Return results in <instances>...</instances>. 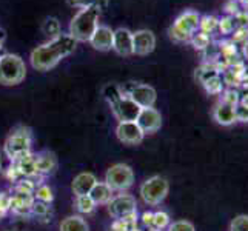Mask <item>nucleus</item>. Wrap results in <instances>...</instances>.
Segmentation results:
<instances>
[{"label":"nucleus","mask_w":248,"mask_h":231,"mask_svg":"<svg viewBox=\"0 0 248 231\" xmlns=\"http://www.w3.org/2000/svg\"><path fill=\"white\" fill-rule=\"evenodd\" d=\"M78 42L70 34H61L56 39L48 40L46 44L37 46L31 53V65L37 71H49L65 57L74 53Z\"/></svg>","instance_id":"nucleus-1"},{"label":"nucleus","mask_w":248,"mask_h":231,"mask_svg":"<svg viewBox=\"0 0 248 231\" xmlns=\"http://www.w3.org/2000/svg\"><path fill=\"white\" fill-rule=\"evenodd\" d=\"M99 15L100 10L96 6L82 8L79 13L73 17L70 23V36L78 42H90L93 32L96 31L99 25Z\"/></svg>","instance_id":"nucleus-2"},{"label":"nucleus","mask_w":248,"mask_h":231,"mask_svg":"<svg viewBox=\"0 0 248 231\" xmlns=\"http://www.w3.org/2000/svg\"><path fill=\"white\" fill-rule=\"evenodd\" d=\"M27 66L20 56L5 53L0 57V83L5 87H14L25 80Z\"/></svg>","instance_id":"nucleus-3"},{"label":"nucleus","mask_w":248,"mask_h":231,"mask_svg":"<svg viewBox=\"0 0 248 231\" xmlns=\"http://www.w3.org/2000/svg\"><path fill=\"white\" fill-rule=\"evenodd\" d=\"M170 191V184L165 177L162 176H153L147 179L140 185V198L147 205H159L160 202H164L165 198L168 196Z\"/></svg>","instance_id":"nucleus-4"},{"label":"nucleus","mask_w":248,"mask_h":231,"mask_svg":"<svg viewBox=\"0 0 248 231\" xmlns=\"http://www.w3.org/2000/svg\"><path fill=\"white\" fill-rule=\"evenodd\" d=\"M31 148V133L28 128H17L5 142V153L11 160H17L30 154Z\"/></svg>","instance_id":"nucleus-5"},{"label":"nucleus","mask_w":248,"mask_h":231,"mask_svg":"<svg viewBox=\"0 0 248 231\" xmlns=\"http://www.w3.org/2000/svg\"><path fill=\"white\" fill-rule=\"evenodd\" d=\"M105 184L113 191H125L134 184V173L130 165L116 164L109 167L105 174Z\"/></svg>","instance_id":"nucleus-6"},{"label":"nucleus","mask_w":248,"mask_h":231,"mask_svg":"<svg viewBox=\"0 0 248 231\" xmlns=\"http://www.w3.org/2000/svg\"><path fill=\"white\" fill-rule=\"evenodd\" d=\"M108 211L109 215L116 219H125L136 215V199L131 194H119L114 196L108 203Z\"/></svg>","instance_id":"nucleus-7"},{"label":"nucleus","mask_w":248,"mask_h":231,"mask_svg":"<svg viewBox=\"0 0 248 231\" xmlns=\"http://www.w3.org/2000/svg\"><path fill=\"white\" fill-rule=\"evenodd\" d=\"M109 107H111V111H113L114 117L119 122H136L139 117L140 109H142L136 102H133L126 96L121 97Z\"/></svg>","instance_id":"nucleus-8"},{"label":"nucleus","mask_w":248,"mask_h":231,"mask_svg":"<svg viewBox=\"0 0 248 231\" xmlns=\"http://www.w3.org/2000/svg\"><path fill=\"white\" fill-rule=\"evenodd\" d=\"M156 48V36L150 30H139L133 32V54L148 56Z\"/></svg>","instance_id":"nucleus-9"},{"label":"nucleus","mask_w":248,"mask_h":231,"mask_svg":"<svg viewBox=\"0 0 248 231\" xmlns=\"http://www.w3.org/2000/svg\"><path fill=\"white\" fill-rule=\"evenodd\" d=\"M116 136L125 145H139L145 138L143 131L136 122H119L116 126Z\"/></svg>","instance_id":"nucleus-10"},{"label":"nucleus","mask_w":248,"mask_h":231,"mask_svg":"<svg viewBox=\"0 0 248 231\" xmlns=\"http://www.w3.org/2000/svg\"><path fill=\"white\" fill-rule=\"evenodd\" d=\"M126 97H130L133 102H136L140 108H151L156 104L157 94H156V90L150 87V85L136 82L133 90L130 91V94H128Z\"/></svg>","instance_id":"nucleus-11"},{"label":"nucleus","mask_w":248,"mask_h":231,"mask_svg":"<svg viewBox=\"0 0 248 231\" xmlns=\"http://www.w3.org/2000/svg\"><path fill=\"white\" fill-rule=\"evenodd\" d=\"M140 126L143 134H155L156 131L160 130L162 126V116L156 108H142L138 121H136Z\"/></svg>","instance_id":"nucleus-12"},{"label":"nucleus","mask_w":248,"mask_h":231,"mask_svg":"<svg viewBox=\"0 0 248 231\" xmlns=\"http://www.w3.org/2000/svg\"><path fill=\"white\" fill-rule=\"evenodd\" d=\"M113 32L114 30H111L107 25H97L96 31L93 32L90 39L91 46L97 51H102V53L113 49Z\"/></svg>","instance_id":"nucleus-13"},{"label":"nucleus","mask_w":248,"mask_h":231,"mask_svg":"<svg viewBox=\"0 0 248 231\" xmlns=\"http://www.w3.org/2000/svg\"><path fill=\"white\" fill-rule=\"evenodd\" d=\"M113 49L119 56H133V32L128 28L114 30Z\"/></svg>","instance_id":"nucleus-14"},{"label":"nucleus","mask_w":248,"mask_h":231,"mask_svg":"<svg viewBox=\"0 0 248 231\" xmlns=\"http://www.w3.org/2000/svg\"><path fill=\"white\" fill-rule=\"evenodd\" d=\"M173 25H174V27H177L179 30H182L184 32L193 36L194 32L199 31L201 15H199V13H196L193 10H188V11H184L181 15H179L177 19L173 22Z\"/></svg>","instance_id":"nucleus-15"},{"label":"nucleus","mask_w":248,"mask_h":231,"mask_svg":"<svg viewBox=\"0 0 248 231\" xmlns=\"http://www.w3.org/2000/svg\"><path fill=\"white\" fill-rule=\"evenodd\" d=\"M213 119L216 121V123L222 126H230L237 122L236 119V107L228 105L225 102H219V104L213 109Z\"/></svg>","instance_id":"nucleus-16"},{"label":"nucleus","mask_w":248,"mask_h":231,"mask_svg":"<svg viewBox=\"0 0 248 231\" xmlns=\"http://www.w3.org/2000/svg\"><path fill=\"white\" fill-rule=\"evenodd\" d=\"M96 184H97V177L93 173H80L74 177L71 188H73V193L76 194V198H78V196L90 194L93 186Z\"/></svg>","instance_id":"nucleus-17"},{"label":"nucleus","mask_w":248,"mask_h":231,"mask_svg":"<svg viewBox=\"0 0 248 231\" xmlns=\"http://www.w3.org/2000/svg\"><path fill=\"white\" fill-rule=\"evenodd\" d=\"M57 168V159L53 153H40L36 156V169L42 174H51Z\"/></svg>","instance_id":"nucleus-18"},{"label":"nucleus","mask_w":248,"mask_h":231,"mask_svg":"<svg viewBox=\"0 0 248 231\" xmlns=\"http://www.w3.org/2000/svg\"><path fill=\"white\" fill-rule=\"evenodd\" d=\"M90 198L94 200L96 205H105L113 199V190H111L105 182H97L93 186Z\"/></svg>","instance_id":"nucleus-19"},{"label":"nucleus","mask_w":248,"mask_h":231,"mask_svg":"<svg viewBox=\"0 0 248 231\" xmlns=\"http://www.w3.org/2000/svg\"><path fill=\"white\" fill-rule=\"evenodd\" d=\"M61 231H90V225L82 216H68L62 220Z\"/></svg>","instance_id":"nucleus-20"},{"label":"nucleus","mask_w":248,"mask_h":231,"mask_svg":"<svg viewBox=\"0 0 248 231\" xmlns=\"http://www.w3.org/2000/svg\"><path fill=\"white\" fill-rule=\"evenodd\" d=\"M16 169H19V173L25 174V176L36 174L37 173V169H36V156L27 154V156L17 159V168Z\"/></svg>","instance_id":"nucleus-21"},{"label":"nucleus","mask_w":248,"mask_h":231,"mask_svg":"<svg viewBox=\"0 0 248 231\" xmlns=\"http://www.w3.org/2000/svg\"><path fill=\"white\" fill-rule=\"evenodd\" d=\"M42 32L46 34V36L51 39H56L57 36H61L62 31H61V23L56 19V17H48L45 19L44 25H42Z\"/></svg>","instance_id":"nucleus-22"},{"label":"nucleus","mask_w":248,"mask_h":231,"mask_svg":"<svg viewBox=\"0 0 248 231\" xmlns=\"http://www.w3.org/2000/svg\"><path fill=\"white\" fill-rule=\"evenodd\" d=\"M66 3L73 8H79V10H82V8L96 6L102 11L109 5V0H66Z\"/></svg>","instance_id":"nucleus-23"},{"label":"nucleus","mask_w":248,"mask_h":231,"mask_svg":"<svg viewBox=\"0 0 248 231\" xmlns=\"http://www.w3.org/2000/svg\"><path fill=\"white\" fill-rule=\"evenodd\" d=\"M102 94H104L105 100L108 102L109 105H113L114 102H117L121 97H124V94L121 91V87L116 83H108L104 87V90H102Z\"/></svg>","instance_id":"nucleus-24"},{"label":"nucleus","mask_w":248,"mask_h":231,"mask_svg":"<svg viewBox=\"0 0 248 231\" xmlns=\"http://www.w3.org/2000/svg\"><path fill=\"white\" fill-rule=\"evenodd\" d=\"M217 25H219V19H216L215 15H203V17H201L199 31L210 36V34L217 28Z\"/></svg>","instance_id":"nucleus-25"},{"label":"nucleus","mask_w":248,"mask_h":231,"mask_svg":"<svg viewBox=\"0 0 248 231\" xmlns=\"http://www.w3.org/2000/svg\"><path fill=\"white\" fill-rule=\"evenodd\" d=\"M76 207H78V210L80 213L88 215V213H91L94 210L96 203H94V200L90 198V194H85V196H78V198H76Z\"/></svg>","instance_id":"nucleus-26"},{"label":"nucleus","mask_w":248,"mask_h":231,"mask_svg":"<svg viewBox=\"0 0 248 231\" xmlns=\"http://www.w3.org/2000/svg\"><path fill=\"white\" fill-rule=\"evenodd\" d=\"M170 225V216L164 211H157L151 217V227L156 230H164L165 227Z\"/></svg>","instance_id":"nucleus-27"},{"label":"nucleus","mask_w":248,"mask_h":231,"mask_svg":"<svg viewBox=\"0 0 248 231\" xmlns=\"http://www.w3.org/2000/svg\"><path fill=\"white\" fill-rule=\"evenodd\" d=\"M191 42H193L196 49H207L210 46V36L202 32V31H198V32L193 34Z\"/></svg>","instance_id":"nucleus-28"},{"label":"nucleus","mask_w":248,"mask_h":231,"mask_svg":"<svg viewBox=\"0 0 248 231\" xmlns=\"http://www.w3.org/2000/svg\"><path fill=\"white\" fill-rule=\"evenodd\" d=\"M168 34H170L171 40L177 42V44H185V42H190L191 37H193V36H190V34H186L182 30H179L177 27H174V25H171V27H170Z\"/></svg>","instance_id":"nucleus-29"},{"label":"nucleus","mask_w":248,"mask_h":231,"mask_svg":"<svg viewBox=\"0 0 248 231\" xmlns=\"http://www.w3.org/2000/svg\"><path fill=\"white\" fill-rule=\"evenodd\" d=\"M203 88L207 90V92L210 94H219L222 91V79H220V76H215V77H211V79H208L207 82H203Z\"/></svg>","instance_id":"nucleus-30"},{"label":"nucleus","mask_w":248,"mask_h":231,"mask_svg":"<svg viewBox=\"0 0 248 231\" xmlns=\"http://www.w3.org/2000/svg\"><path fill=\"white\" fill-rule=\"evenodd\" d=\"M215 76H219V71H216L215 68H210V66H201L199 70H196V79H198L201 83L207 82L208 79Z\"/></svg>","instance_id":"nucleus-31"},{"label":"nucleus","mask_w":248,"mask_h":231,"mask_svg":"<svg viewBox=\"0 0 248 231\" xmlns=\"http://www.w3.org/2000/svg\"><path fill=\"white\" fill-rule=\"evenodd\" d=\"M230 231H248V216L239 215L236 216L232 224H230Z\"/></svg>","instance_id":"nucleus-32"},{"label":"nucleus","mask_w":248,"mask_h":231,"mask_svg":"<svg viewBox=\"0 0 248 231\" xmlns=\"http://www.w3.org/2000/svg\"><path fill=\"white\" fill-rule=\"evenodd\" d=\"M168 231H196L190 220H176L168 225Z\"/></svg>","instance_id":"nucleus-33"},{"label":"nucleus","mask_w":248,"mask_h":231,"mask_svg":"<svg viewBox=\"0 0 248 231\" xmlns=\"http://www.w3.org/2000/svg\"><path fill=\"white\" fill-rule=\"evenodd\" d=\"M36 198L39 200H42L44 203H48L53 200V191H51V188L46 186V185H42L37 188V191H36Z\"/></svg>","instance_id":"nucleus-34"},{"label":"nucleus","mask_w":248,"mask_h":231,"mask_svg":"<svg viewBox=\"0 0 248 231\" xmlns=\"http://www.w3.org/2000/svg\"><path fill=\"white\" fill-rule=\"evenodd\" d=\"M220 102H225L228 105H237L239 104V92L234 91V90H228L224 92V96H222Z\"/></svg>","instance_id":"nucleus-35"},{"label":"nucleus","mask_w":248,"mask_h":231,"mask_svg":"<svg viewBox=\"0 0 248 231\" xmlns=\"http://www.w3.org/2000/svg\"><path fill=\"white\" fill-rule=\"evenodd\" d=\"M217 27L220 28V31L224 32V34H228V32H232L233 28H234V22L232 17H224V19H220L219 20V25Z\"/></svg>","instance_id":"nucleus-36"},{"label":"nucleus","mask_w":248,"mask_h":231,"mask_svg":"<svg viewBox=\"0 0 248 231\" xmlns=\"http://www.w3.org/2000/svg\"><path fill=\"white\" fill-rule=\"evenodd\" d=\"M236 119L237 122H248V108L242 107L241 104L236 105Z\"/></svg>","instance_id":"nucleus-37"},{"label":"nucleus","mask_w":248,"mask_h":231,"mask_svg":"<svg viewBox=\"0 0 248 231\" xmlns=\"http://www.w3.org/2000/svg\"><path fill=\"white\" fill-rule=\"evenodd\" d=\"M8 208H11V198L6 193L0 194V215L5 213Z\"/></svg>","instance_id":"nucleus-38"},{"label":"nucleus","mask_w":248,"mask_h":231,"mask_svg":"<svg viewBox=\"0 0 248 231\" xmlns=\"http://www.w3.org/2000/svg\"><path fill=\"white\" fill-rule=\"evenodd\" d=\"M5 39H6V32H5V30H2L0 28V57H2L3 54H5Z\"/></svg>","instance_id":"nucleus-39"},{"label":"nucleus","mask_w":248,"mask_h":231,"mask_svg":"<svg viewBox=\"0 0 248 231\" xmlns=\"http://www.w3.org/2000/svg\"><path fill=\"white\" fill-rule=\"evenodd\" d=\"M239 104L245 108H248V92L245 94V96H242V99H239Z\"/></svg>","instance_id":"nucleus-40"},{"label":"nucleus","mask_w":248,"mask_h":231,"mask_svg":"<svg viewBox=\"0 0 248 231\" xmlns=\"http://www.w3.org/2000/svg\"><path fill=\"white\" fill-rule=\"evenodd\" d=\"M241 82H242V87H245V88H248V74H247V76L244 77V79H242Z\"/></svg>","instance_id":"nucleus-41"},{"label":"nucleus","mask_w":248,"mask_h":231,"mask_svg":"<svg viewBox=\"0 0 248 231\" xmlns=\"http://www.w3.org/2000/svg\"><path fill=\"white\" fill-rule=\"evenodd\" d=\"M239 2H241V5L245 8V10H248V0H239Z\"/></svg>","instance_id":"nucleus-42"},{"label":"nucleus","mask_w":248,"mask_h":231,"mask_svg":"<svg viewBox=\"0 0 248 231\" xmlns=\"http://www.w3.org/2000/svg\"><path fill=\"white\" fill-rule=\"evenodd\" d=\"M0 171H2V156H0Z\"/></svg>","instance_id":"nucleus-43"}]
</instances>
